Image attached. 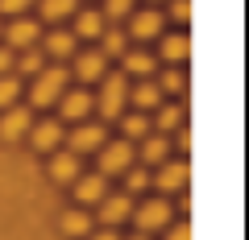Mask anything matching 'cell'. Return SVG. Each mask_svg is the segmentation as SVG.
Masks as SVG:
<instances>
[{
	"instance_id": "cell-1",
	"label": "cell",
	"mask_w": 249,
	"mask_h": 240,
	"mask_svg": "<svg viewBox=\"0 0 249 240\" xmlns=\"http://www.w3.org/2000/svg\"><path fill=\"white\" fill-rule=\"evenodd\" d=\"M71 87V75H67V66L58 63H46L42 71L34 75V87H29V108H54L62 99V91Z\"/></svg>"
},
{
	"instance_id": "cell-2",
	"label": "cell",
	"mask_w": 249,
	"mask_h": 240,
	"mask_svg": "<svg viewBox=\"0 0 249 240\" xmlns=\"http://www.w3.org/2000/svg\"><path fill=\"white\" fill-rule=\"evenodd\" d=\"M129 108V75L112 71L100 79V96H96V112L104 120H121V112Z\"/></svg>"
},
{
	"instance_id": "cell-3",
	"label": "cell",
	"mask_w": 249,
	"mask_h": 240,
	"mask_svg": "<svg viewBox=\"0 0 249 240\" xmlns=\"http://www.w3.org/2000/svg\"><path fill=\"white\" fill-rule=\"evenodd\" d=\"M129 25H124V33L133 37V42H154V37H162L166 33V17H162V9H150V4H142V9H133L129 13Z\"/></svg>"
},
{
	"instance_id": "cell-4",
	"label": "cell",
	"mask_w": 249,
	"mask_h": 240,
	"mask_svg": "<svg viewBox=\"0 0 249 240\" xmlns=\"http://www.w3.org/2000/svg\"><path fill=\"white\" fill-rule=\"evenodd\" d=\"M67 75H71L75 83H83V87H91V83H100V79L108 75V58L96 50V46L75 50V54H71V71H67Z\"/></svg>"
},
{
	"instance_id": "cell-5",
	"label": "cell",
	"mask_w": 249,
	"mask_h": 240,
	"mask_svg": "<svg viewBox=\"0 0 249 240\" xmlns=\"http://www.w3.org/2000/svg\"><path fill=\"white\" fill-rule=\"evenodd\" d=\"M96 158H100V170H96V174H104V178H121L129 166H137L133 141H104V145L96 149Z\"/></svg>"
},
{
	"instance_id": "cell-6",
	"label": "cell",
	"mask_w": 249,
	"mask_h": 240,
	"mask_svg": "<svg viewBox=\"0 0 249 240\" xmlns=\"http://www.w3.org/2000/svg\"><path fill=\"white\" fill-rule=\"evenodd\" d=\"M129 220L137 224L142 236H154V232L170 228V203L166 199H142V203H133V215Z\"/></svg>"
},
{
	"instance_id": "cell-7",
	"label": "cell",
	"mask_w": 249,
	"mask_h": 240,
	"mask_svg": "<svg viewBox=\"0 0 249 240\" xmlns=\"http://www.w3.org/2000/svg\"><path fill=\"white\" fill-rule=\"evenodd\" d=\"M37 50H42V58L46 63H67V58H71L75 50H79V42H75L71 37V29H62V25H50V29H42V37H37Z\"/></svg>"
},
{
	"instance_id": "cell-8",
	"label": "cell",
	"mask_w": 249,
	"mask_h": 240,
	"mask_svg": "<svg viewBox=\"0 0 249 240\" xmlns=\"http://www.w3.org/2000/svg\"><path fill=\"white\" fill-rule=\"evenodd\" d=\"M62 141H67V149H71L75 158H83V153H96L100 145L108 141V137H104V120H79V125L62 137Z\"/></svg>"
},
{
	"instance_id": "cell-9",
	"label": "cell",
	"mask_w": 249,
	"mask_h": 240,
	"mask_svg": "<svg viewBox=\"0 0 249 240\" xmlns=\"http://www.w3.org/2000/svg\"><path fill=\"white\" fill-rule=\"evenodd\" d=\"M0 37H4V46H9L13 54H17V50H34L37 37H42V21H34V17H9V25L0 29Z\"/></svg>"
},
{
	"instance_id": "cell-10",
	"label": "cell",
	"mask_w": 249,
	"mask_h": 240,
	"mask_svg": "<svg viewBox=\"0 0 249 240\" xmlns=\"http://www.w3.org/2000/svg\"><path fill=\"white\" fill-rule=\"evenodd\" d=\"M96 112V96H91L88 87H67L58 99V120H71V125H79V120H88V116Z\"/></svg>"
},
{
	"instance_id": "cell-11",
	"label": "cell",
	"mask_w": 249,
	"mask_h": 240,
	"mask_svg": "<svg viewBox=\"0 0 249 240\" xmlns=\"http://www.w3.org/2000/svg\"><path fill=\"white\" fill-rule=\"evenodd\" d=\"M25 137L34 141L37 153H54V149H62V137H67V128H62V120H34Z\"/></svg>"
},
{
	"instance_id": "cell-12",
	"label": "cell",
	"mask_w": 249,
	"mask_h": 240,
	"mask_svg": "<svg viewBox=\"0 0 249 240\" xmlns=\"http://www.w3.org/2000/svg\"><path fill=\"white\" fill-rule=\"evenodd\" d=\"M29 125H34V108H4L0 112V141H21V137L29 133Z\"/></svg>"
},
{
	"instance_id": "cell-13",
	"label": "cell",
	"mask_w": 249,
	"mask_h": 240,
	"mask_svg": "<svg viewBox=\"0 0 249 240\" xmlns=\"http://www.w3.org/2000/svg\"><path fill=\"white\" fill-rule=\"evenodd\" d=\"M150 182L162 191V195H178V191L187 187V161L166 158V161L158 166V174H150Z\"/></svg>"
},
{
	"instance_id": "cell-14",
	"label": "cell",
	"mask_w": 249,
	"mask_h": 240,
	"mask_svg": "<svg viewBox=\"0 0 249 240\" xmlns=\"http://www.w3.org/2000/svg\"><path fill=\"white\" fill-rule=\"evenodd\" d=\"M133 158L142 161L145 170H158L162 161L170 158V141H166L162 133H150V137H142V141L133 145Z\"/></svg>"
},
{
	"instance_id": "cell-15",
	"label": "cell",
	"mask_w": 249,
	"mask_h": 240,
	"mask_svg": "<svg viewBox=\"0 0 249 240\" xmlns=\"http://www.w3.org/2000/svg\"><path fill=\"white\" fill-rule=\"evenodd\" d=\"M71 191H75V207H96L108 195V178L104 174H79L71 182Z\"/></svg>"
},
{
	"instance_id": "cell-16",
	"label": "cell",
	"mask_w": 249,
	"mask_h": 240,
	"mask_svg": "<svg viewBox=\"0 0 249 240\" xmlns=\"http://www.w3.org/2000/svg\"><path fill=\"white\" fill-rule=\"evenodd\" d=\"M75 25H71V37L75 42H100V33L108 29V21L100 17V9H75Z\"/></svg>"
},
{
	"instance_id": "cell-17",
	"label": "cell",
	"mask_w": 249,
	"mask_h": 240,
	"mask_svg": "<svg viewBox=\"0 0 249 240\" xmlns=\"http://www.w3.org/2000/svg\"><path fill=\"white\" fill-rule=\"evenodd\" d=\"M96 207H100V224H104V228H116V224H124L129 215H133V199L129 195H112V191H108Z\"/></svg>"
},
{
	"instance_id": "cell-18",
	"label": "cell",
	"mask_w": 249,
	"mask_h": 240,
	"mask_svg": "<svg viewBox=\"0 0 249 240\" xmlns=\"http://www.w3.org/2000/svg\"><path fill=\"white\" fill-rule=\"evenodd\" d=\"M46 170H50V178H54V182H62V187H67V182H75V178L83 174L79 158H75L71 149H54L50 161H46Z\"/></svg>"
},
{
	"instance_id": "cell-19",
	"label": "cell",
	"mask_w": 249,
	"mask_h": 240,
	"mask_svg": "<svg viewBox=\"0 0 249 240\" xmlns=\"http://www.w3.org/2000/svg\"><path fill=\"white\" fill-rule=\"evenodd\" d=\"M121 75H133V79H154V50L133 46V50L121 54Z\"/></svg>"
},
{
	"instance_id": "cell-20",
	"label": "cell",
	"mask_w": 249,
	"mask_h": 240,
	"mask_svg": "<svg viewBox=\"0 0 249 240\" xmlns=\"http://www.w3.org/2000/svg\"><path fill=\"white\" fill-rule=\"evenodd\" d=\"M187 54H191V42H187L183 29H175V33H162L158 37V58L170 66H183L187 63Z\"/></svg>"
},
{
	"instance_id": "cell-21",
	"label": "cell",
	"mask_w": 249,
	"mask_h": 240,
	"mask_svg": "<svg viewBox=\"0 0 249 240\" xmlns=\"http://www.w3.org/2000/svg\"><path fill=\"white\" fill-rule=\"evenodd\" d=\"M129 104H133V112H154V108L162 104V91L154 79H137L129 83Z\"/></svg>"
},
{
	"instance_id": "cell-22",
	"label": "cell",
	"mask_w": 249,
	"mask_h": 240,
	"mask_svg": "<svg viewBox=\"0 0 249 240\" xmlns=\"http://www.w3.org/2000/svg\"><path fill=\"white\" fill-rule=\"evenodd\" d=\"M187 125V112H183V104H158L154 108V120H150V128H158L162 137L166 133H175V128H183Z\"/></svg>"
},
{
	"instance_id": "cell-23",
	"label": "cell",
	"mask_w": 249,
	"mask_h": 240,
	"mask_svg": "<svg viewBox=\"0 0 249 240\" xmlns=\"http://www.w3.org/2000/svg\"><path fill=\"white\" fill-rule=\"evenodd\" d=\"M58 228L67 232V236H91L96 220L88 215V207H67V211L58 215Z\"/></svg>"
},
{
	"instance_id": "cell-24",
	"label": "cell",
	"mask_w": 249,
	"mask_h": 240,
	"mask_svg": "<svg viewBox=\"0 0 249 240\" xmlns=\"http://www.w3.org/2000/svg\"><path fill=\"white\" fill-rule=\"evenodd\" d=\"M150 116L145 112H121V141H142V137H150Z\"/></svg>"
},
{
	"instance_id": "cell-25",
	"label": "cell",
	"mask_w": 249,
	"mask_h": 240,
	"mask_svg": "<svg viewBox=\"0 0 249 240\" xmlns=\"http://www.w3.org/2000/svg\"><path fill=\"white\" fill-rule=\"evenodd\" d=\"M104 58H121L124 50H129V33H124L121 25H108L104 33H100V46H96Z\"/></svg>"
},
{
	"instance_id": "cell-26",
	"label": "cell",
	"mask_w": 249,
	"mask_h": 240,
	"mask_svg": "<svg viewBox=\"0 0 249 240\" xmlns=\"http://www.w3.org/2000/svg\"><path fill=\"white\" fill-rule=\"evenodd\" d=\"M75 9H79V0H37V13H42V21H50V25L71 21Z\"/></svg>"
},
{
	"instance_id": "cell-27",
	"label": "cell",
	"mask_w": 249,
	"mask_h": 240,
	"mask_svg": "<svg viewBox=\"0 0 249 240\" xmlns=\"http://www.w3.org/2000/svg\"><path fill=\"white\" fill-rule=\"evenodd\" d=\"M42 66H46V58H42V50H37V46H34V50H17V54H13V75H17V79H21V75H25V79H34Z\"/></svg>"
},
{
	"instance_id": "cell-28",
	"label": "cell",
	"mask_w": 249,
	"mask_h": 240,
	"mask_svg": "<svg viewBox=\"0 0 249 240\" xmlns=\"http://www.w3.org/2000/svg\"><path fill=\"white\" fill-rule=\"evenodd\" d=\"M150 174H154V170H145V166H129V170H124V191H121V195H129V199H137V195H145V191H150Z\"/></svg>"
},
{
	"instance_id": "cell-29",
	"label": "cell",
	"mask_w": 249,
	"mask_h": 240,
	"mask_svg": "<svg viewBox=\"0 0 249 240\" xmlns=\"http://www.w3.org/2000/svg\"><path fill=\"white\" fill-rule=\"evenodd\" d=\"M154 83H158L162 96H183V91H187V75H183V66H170V71H162Z\"/></svg>"
},
{
	"instance_id": "cell-30",
	"label": "cell",
	"mask_w": 249,
	"mask_h": 240,
	"mask_svg": "<svg viewBox=\"0 0 249 240\" xmlns=\"http://www.w3.org/2000/svg\"><path fill=\"white\" fill-rule=\"evenodd\" d=\"M133 9H137V0H104V4H100V17H104L108 25H121Z\"/></svg>"
},
{
	"instance_id": "cell-31",
	"label": "cell",
	"mask_w": 249,
	"mask_h": 240,
	"mask_svg": "<svg viewBox=\"0 0 249 240\" xmlns=\"http://www.w3.org/2000/svg\"><path fill=\"white\" fill-rule=\"evenodd\" d=\"M17 99H21V79H17L13 71L0 75V112H4V108H13Z\"/></svg>"
},
{
	"instance_id": "cell-32",
	"label": "cell",
	"mask_w": 249,
	"mask_h": 240,
	"mask_svg": "<svg viewBox=\"0 0 249 240\" xmlns=\"http://www.w3.org/2000/svg\"><path fill=\"white\" fill-rule=\"evenodd\" d=\"M162 17H166V25L183 29L187 21H191V0H166V13H162Z\"/></svg>"
},
{
	"instance_id": "cell-33",
	"label": "cell",
	"mask_w": 249,
	"mask_h": 240,
	"mask_svg": "<svg viewBox=\"0 0 249 240\" xmlns=\"http://www.w3.org/2000/svg\"><path fill=\"white\" fill-rule=\"evenodd\" d=\"M37 0H0V17H25Z\"/></svg>"
},
{
	"instance_id": "cell-34",
	"label": "cell",
	"mask_w": 249,
	"mask_h": 240,
	"mask_svg": "<svg viewBox=\"0 0 249 240\" xmlns=\"http://www.w3.org/2000/svg\"><path fill=\"white\" fill-rule=\"evenodd\" d=\"M166 240H191V228H187V224H170Z\"/></svg>"
},
{
	"instance_id": "cell-35",
	"label": "cell",
	"mask_w": 249,
	"mask_h": 240,
	"mask_svg": "<svg viewBox=\"0 0 249 240\" xmlns=\"http://www.w3.org/2000/svg\"><path fill=\"white\" fill-rule=\"evenodd\" d=\"M9 71H13V50L0 46V75H9Z\"/></svg>"
},
{
	"instance_id": "cell-36",
	"label": "cell",
	"mask_w": 249,
	"mask_h": 240,
	"mask_svg": "<svg viewBox=\"0 0 249 240\" xmlns=\"http://www.w3.org/2000/svg\"><path fill=\"white\" fill-rule=\"evenodd\" d=\"M88 240H116V232H112V228H104V232H91Z\"/></svg>"
},
{
	"instance_id": "cell-37",
	"label": "cell",
	"mask_w": 249,
	"mask_h": 240,
	"mask_svg": "<svg viewBox=\"0 0 249 240\" xmlns=\"http://www.w3.org/2000/svg\"><path fill=\"white\" fill-rule=\"evenodd\" d=\"M145 4H150V9H158V4H166V0H145Z\"/></svg>"
},
{
	"instance_id": "cell-38",
	"label": "cell",
	"mask_w": 249,
	"mask_h": 240,
	"mask_svg": "<svg viewBox=\"0 0 249 240\" xmlns=\"http://www.w3.org/2000/svg\"><path fill=\"white\" fill-rule=\"evenodd\" d=\"M133 240H154V236H142V232H137V236H133Z\"/></svg>"
},
{
	"instance_id": "cell-39",
	"label": "cell",
	"mask_w": 249,
	"mask_h": 240,
	"mask_svg": "<svg viewBox=\"0 0 249 240\" xmlns=\"http://www.w3.org/2000/svg\"><path fill=\"white\" fill-rule=\"evenodd\" d=\"M0 29H4V21H0Z\"/></svg>"
}]
</instances>
